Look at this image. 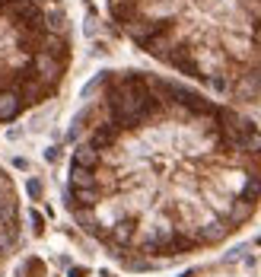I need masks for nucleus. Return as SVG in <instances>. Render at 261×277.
I'll list each match as a JSON object with an SVG mask.
<instances>
[{"label":"nucleus","mask_w":261,"mask_h":277,"mask_svg":"<svg viewBox=\"0 0 261 277\" xmlns=\"http://www.w3.org/2000/svg\"><path fill=\"white\" fill-rule=\"evenodd\" d=\"M73 118L64 207L128 271L220 248L261 211V127L146 70H105Z\"/></svg>","instance_id":"1"},{"label":"nucleus","mask_w":261,"mask_h":277,"mask_svg":"<svg viewBox=\"0 0 261 277\" xmlns=\"http://www.w3.org/2000/svg\"><path fill=\"white\" fill-rule=\"evenodd\" d=\"M144 55L217 96L261 105V0H105Z\"/></svg>","instance_id":"2"},{"label":"nucleus","mask_w":261,"mask_h":277,"mask_svg":"<svg viewBox=\"0 0 261 277\" xmlns=\"http://www.w3.org/2000/svg\"><path fill=\"white\" fill-rule=\"evenodd\" d=\"M73 58L61 0H0V124L58 96Z\"/></svg>","instance_id":"3"},{"label":"nucleus","mask_w":261,"mask_h":277,"mask_svg":"<svg viewBox=\"0 0 261 277\" xmlns=\"http://www.w3.org/2000/svg\"><path fill=\"white\" fill-rule=\"evenodd\" d=\"M23 246V204L13 175L0 166V268Z\"/></svg>","instance_id":"4"},{"label":"nucleus","mask_w":261,"mask_h":277,"mask_svg":"<svg viewBox=\"0 0 261 277\" xmlns=\"http://www.w3.org/2000/svg\"><path fill=\"white\" fill-rule=\"evenodd\" d=\"M26 274H29V277H42L45 274V261L42 258H29V261H26Z\"/></svg>","instance_id":"5"},{"label":"nucleus","mask_w":261,"mask_h":277,"mask_svg":"<svg viewBox=\"0 0 261 277\" xmlns=\"http://www.w3.org/2000/svg\"><path fill=\"white\" fill-rule=\"evenodd\" d=\"M26 191H29V198H32V201H38L45 188H42V182H38V179H29V182H26Z\"/></svg>","instance_id":"6"},{"label":"nucleus","mask_w":261,"mask_h":277,"mask_svg":"<svg viewBox=\"0 0 261 277\" xmlns=\"http://www.w3.org/2000/svg\"><path fill=\"white\" fill-rule=\"evenodd\" d=\"M29 220H32V226H35V233L42 236V233H45V217H42L38 211H32V214H29Z\"/></svg>","instance_id":"7"},{"label":"nucleus","mask_w":261,"mask_h":277,"mask_svg":"<svg viewBox=\"0 0 261 277\" xmlns=\"http://www.w3.org/2000/svg\"><path fill=\"white\" fill-rule=\"evenodd\" d=\"M13 169H23V172H26V169H29V159H23V156H16V159H13Z\"/></svg>","instance_id":"8"},{"label":"nucleus","mask_w":261,"mask_h":277,"mask_svg":"<svg viewBox=\"0 0 261 277\" xmlns=\"http://www.w3.org/2000/svg\"><path fill=\"white\" fill-rule=\"evenodd\" d=\"M70 277H89V268H70Z\"/></svg>","instance_id":"9"},{"label":"nucleus","mask_w":261,"mask_h":277,"mask_svg":"<svg viewBox=\"0 0 261 277\" xmlns=\"http://www.w3.org/2000/svg\"><path fill=\"white\" fill-rule=\"evenodd\" d=\"M258 246H261V239H258Z\"/></svg>","instance_id":"10"}]
</instances>
